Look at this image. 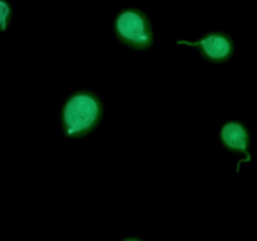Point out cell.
<instances>
[{"instance_id":"obj_3","label":"cell","mask_w":257,"mask_h":241,"mask_svg":"<svg viewBox=\"0 0 257 241\" xmlns=\"http://www.w3.org/2000/svg\"><path fill=\"white\" fill-rule=\"evenodd\" d=\"M176 44L196 48L202 59L210 63H226L235 53L233 38L225 30H211L196 40L177 38Z\"/></svg>"},{"instance_id":"obj_6","label":"cell","mask_w":257,"mask_h":241,"mask_svg":"<svg viewBox=\"0 0 257 241\" xmlns=\"http://www.w3.org/2000/svg\"><path fill=\"white\" fill-rule=\"evenodd\" d=\"M119 241H146V240L145 238L141 237V236L132 233V235H128V236H125V237L120 238Z\"/></svg>"},{"instance_id":"obj_2","label":"cell","mask_w":257,"mask_h":241,"mask_svg":"<svg viewBox=\"0 0 257 241\" xmlns=\"http://www.w3.org/2000/svg\"><path fill=\"white\" fill-rule=\"evenodd\" d=\"M113 34L123 47L136 52H145L153 47L155 34L151 18L140 8L127 7L113 18Z\"/></svg>"},{"instance_id":"obj_5","label":"cell","mask_w":257,"mask_h":241,"mask_svg":"<svg viewBox=\"0 0 257 241\" xmlns=\"http://www.w3.org/2000/svg\"><path fill=\"white\" fill-rule=\"evenodd\" d=\"M14 19V7L10 0H0V34L8 32Z\"/></svg>"},{"instance_id":"obj_1","label":"cell","mask_w":257,"mask_h":241,"mask_svg":"<svg viewBox=\"0 0 257 241\" xmlns=\"http://www.w3.org/2000/svg\"><path fill=\"white\" fill-rule=\"evenodd\" d=\"M103 107L99 97L90 90H78L64 102L60 125L65 137L77 140L95 130L102 119Z\"/></svg>"},{"instance_id":"obj_4","label":"cell","mask_w":257,"mask_h":241,"mask_svg":"<svg viewBox=\"0 0 257 241\" xmlns=\"http://www.w3.org/2000/svg\"><path fill=\"white\" fill-rule=\"evenodd\" d=\"M220 141L223 147L230 152L242 156V160L237 163V171L242 162H251V137L247 126L241 120H228L221 127Z\"/></svg>"}]
</instances>
